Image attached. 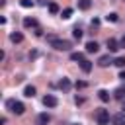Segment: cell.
<instances>
[{
  "mask_svg": "<svg viewBox=\"0 0 125 125\" xmlns=\"http://www.w3.org/2000/svg\"><path fill=\"white\" fill-rule=\"evenodd\" d=\"M119 78H121V80H125V70H121V72H119Z\"/></svg>",
  "mask_w": 125,
  "mask_h": 125,
  "instance_id": "obj_29",
  "label": "cell"
},
{
  "mask_svg": "<svg viewBox=\"0 0 125 125\" xmlns=\"http://www.w3.org/2000/svg\"><path fill=\"white\" fill-rule=\"evenodd\" d=\"M70 16H72V8H64V10L61 12V18H62V20H68Z\"/></svg>",
  "mask_w": 125,
  "mask_h": 125,
  "instance_id": "obj_18",
  "label": "cell"
},
{
  "mask_svg": "<svg viewBox=\"0 0 125 125\" xmlns=\"http://www.w3.org/2000/svg\"><path fill=\"white\" fill-rule=\"evenodd\" d=\"M111 121H113V125H125V113L121 111V113H115L113 117H111Z\"/></svg>",
  "mask_w": 125,
  "mask_h": 125,
  "instance_id": "obj_6",
  "label": "cell"
},
{
  "mask_svg": "<svg viewBox=\"0 0 125 125\" xmlns=\"http://www.w3.org/2000/svg\"><path fill=\"white\" fill-rule=\"evenodd\" d=\"M6 107H8L12 113H16V115H21V113L25 111V105H23L21 102H16V100H8V102H6Z\"/></svg>",
  "mask_w": 125,
  "mask_h": 125,
  "instance_id": "obj_2",
  "label": "cell"
},
{
  "mask_svg": "<svg viewBox=\"0 0 125 125\" xmlns=\"http://www.w3.org/2000/svg\"><path fill=\"white\" fill-rule=\"evenodd\" d=\"M70 125H80V123H70Z\"/></svg>",
  "mask_w": 125,
  "mask_h": 125,
  "instance_id": "obj_32",
  "label": "cell"
},
{
  "mask_svg": "<svg viewBox=\"0 0 125 125\" xmlns=\"http://www.w3.org/2000/svg\"><path fill=\"white\" fill-rule=\"evenodd\" d=\"M51 121V117H49V113H41L39 117H37V125H47Z\"/></svg>",
  "mask_w": 125,
  "mask_h": 125,
  "instance_id": "obj_13",
  "label": "cell"
},
{
  "mask_svg": "<svg viewBox=\"0 0 125 125\" xmlns=\"http://www.w3.org/2000/svg\"><path fill=\"white\" fill-rule=\"evenodd\" d=\"M57 104H59V100H57L53 94H47V96L43 98V105H45V107H55Z\"/></svg>",
  "mask_w": 125,
  "mask_h": 125,
  "instance_id": "obj_4",
  "label": "cell"
},
{
  "mask_svg": "<svg viewBox=\"0 0 125 125\" xmlns=\"http://www.w3.org/2000/svg\"><path fill=\"white\" fill-rule=\"evenodd\" d=\"M10 41H12V43H21V41H23V35H21L20 31H14V33H10Z\"/></svg>",
  "mask_w": 125,
  "mask_h": 125,
  "instance_id": "obj_11",
  "label": "cell"
},
{
  "mask_svg": "<svg viewBox=\"0 0 125 125\" xmlns=\"http://www.w3.org/2000/svg\"><path fill=\"white\" fill-rule=\"evenodd\" d=\"M59 88H61L62 92H66V90L70 88V80H68V78H62V80L59 82Z\"/></svg>",
  "mask_w": 125,
  "mask_h": 125,
  "instance_id": "obj_15",
  "label": "cell"
},
{
  "mask_svg": "<svg viewBox=\"0 0 125 125\" xmlns=\"http://www.w3.org/2000/svg\"><path fill=\"white\" fill-rule=\"evenodd\" d=\"M33 4H35L33 0H20V6L21 8H33Z\"/></svg>",
  "mask_w": 125,
  "mask_h": 125,
  "instance_id": "obj_21",
  "label": "cell"
},
{
  "mask_svg": "<svg viewBox=\"0 0 125 125\" xmlns=\"http://www.w3.org/2000/svg\"><path fill=\"white\" fill-rule=\"evenodd\" d=\"M70 61H78V62H82V61H84V55H82V53H70Z\"/></svg>",
  "mask_w": 125,
  "mask_h": 125,
  "instance_id": "obj_19",
  "label": "cell"
},
{
  "mask_svg": "<svg viewBox=\"0 0 125 125\" xmlns=\"http://www.w3.org/2000/svg\"><path fill=\"white\" fill-rule=\"evenodd\" d=\"M113 64L119 66V68H123V66H125V57H117V59L113 61Z\"/></svg>",
  "mask_w": 125,
  "mask_h": 125,
  "instance_id": "obj_22",
  "label": "cell"
},
{
  "mask_svg": "<svg viewBox=\"0 0 125 125\" xmlns=\"http://www.w3.org/2000/svg\"><path fill=\"white\" fill-rule=\"evenodd\" d=\"M113 61H111V57L109 55H102L100 59H98V66H102V68H105V66H109Z\"/></svg>",
  "mask_w": 125,
  "mask_h": 125,
  "instance_id": "obj_5",
  "label": "cell"
},
{
  "mask_svg": "<svg viewBox=\"0 0 125 125\" xmlns=\"http://www.w3.org/2000/svg\"><path fill=\"white\" fill-rule=\"evenodd\" d=\"M23 27H37V20L35 18H23Z\"/></svg>",
  "mask_w": 125,
  "mask_h": 125,
  "instance_id": "obj_10",
  "label": "cell"
},
{
  "mask_svg": "<svg viewBox=\"0 0 125 125\" xmlns=\"http://www.w3.org/2000/svg\"><path fill=\"white\" fill-rule=\"evenodd\" d=\"M47 41H49V45H51L53 49H57V51H70V47H72L70 41L61 39V37H57V35H53V33L47 35Z\"/></svg>",
  "mask_w": 125,
  "mask_h": 125,
  "instance_id": "obj_1",
  "label": "cell"
},
{
  "mask_svg": "<svg viewBox=\"0 0 125 125\" xmlns=\"http://www.w3.org/2000/svg\"><path fill=\"white\" fill-rule=\"evenodd\" d=\"M90 6H92L90 0H78V8L80 10H90Z\"/></svg>",
  "mask_w": 125,
  "mask_h": 125,
  "instance_id": "obj_17",
  "label": "cell"
},
{
  "mask_svg": "<svg viewBox=\"0 0 125 125\" xmlns=\"http://www.w3.org/2000/svg\"><path fill=\"white\" fill-rule=\"evenodd\" d=\"M23 96L25 98H33L35 96V86H25L23 88Z\"/></svg>",
  "mask_w": 125,
  "mask_h": 125,
  "instance_id": "obj_14",
  "label": "cell"
},
{
  "mask_svg": "<svg viewBox=\"0 0 125 125\" xmlns=\"http://www.w3.org/2000/svg\"><path fill=\"white\" fill-rule=\"evenodd\" d=\"M80 68H82V72H84V74H88V72H90V70H92V62H90V61H86V59H84V61H82V62H80Z\"/></svg>",
  "mask_w": 125,
  "mask_h": 125,
  "instance_id": "obj_12",
  "label": "cell"
},
{
  "mask_svg": "<svg viewBox=\"0 0 125 125\" xmlns=\"http://www.w3.org/2000/svg\"><path fill=\"white\" fill-rule=\"evenodd\" d=\"M98 98H100L102 102H109V92H107V90H100V92H98Z\"/></svg>",
  "mask_w": 125,
  "mask_h": 125,
  "instance_id": "obj_16",
  "label": "cell"
},
{
  "mask_svg": "<svg viewBox=\"0 0 125 125\" xmlns=\"http://www.w3.org/2000/svg\"><path fill=\"white\" fill-rule=\"evenodd\" d=\"M76 88H80V90L86 88V82H84V80H78V82H76Z\"/></svg>",
  "mask_w": 125,
  "mask_h": 125,
  "instance_id": "obj_25",
  "label": "cell"
},
{
  "mask_svg": "<svg viewBox=\"0 0 125 125\" xmlns=\"http://www.w3.org/2000/svg\"><path fill=\"white\" fill-rule=\"evenodd\" d=\"M113 98H115V100H119V102H123V100H125V86H119V88H115V92H113Z\"/></svg>",
  "mask_w": 125,
  "mask_h": 125,
  "instance_id": "obj_7",
  "label": "cell"
},
{
  "mask_svg": "<svg viewBox=\"0 0 125 125\" xmlns=\"http://www.w3.org/2000/svg\"><path fill=\"white\" fill-rule=\"evenodd\" d=\"M37 4H39V6H49V4H47V0H37Z\"/></svg>",
  "mask_w": 125,
  "mask_h": 125,
  "instance_id": "obj_28",
  "label": "cell"
},
{
  "mask_svg": "<svg viewBox=\"0 0 125 125\" xmlns=\"http://www.w3.org/2000/svg\"><path fill=\"white\" fill-rule=\"evenodd\" d=\"M105 20H107V21H113V23H115V21L119 20V16H117L115 12H111V14H107V16H105Z\"/></svg>",
  "mask_w": 125,
  "mask_h": 125,
  "instance_id": "obj_23",
  "label": "cell"
},
{
  "mask_svg": "<svg viewBox=\"0 0 125 125\" xmlns=\"http://www.w3.org/2000/svg\"><path fill=\"white\" fill-rule=\"evenodd\" d=\"M123 109H125V100H123Z\"/></svg>",
  "mask_w": 125,
  "mask_h": 125,
  "instance_id": "obj_31",
  "label": "cell"
},
{
  "mask_svg": "<svg viewBox=\"0 0 125 125\" xmlns=\"http://www.w3.org/2000/svg\"><path fill=\"white\" fill-rule=\"evenodd\" d=\"M121 47H125V35H123V39H121V43H119Z\"/></svg>",
  "mask_w": 125,
  "mask_h": 125,
  "instance_id": "obj_30",
  "label": "cell"
},
{
  "mask_svg": "<svg viewBox=\"0 0 125 125\" xmlns=\"http://www.w3.org/2000/svg\"><path fill=\"white\" fill-rule=\"evenodd\" d=\"M74 102H76V104L80 105V104H84V98H80V96H76V98H74Z\"/></svg>",
  "mask_w": 125,
  "mask_h": 125,
  "instance_id": "obj_26",
  "label": "cell"
},
{
  "mask_svg": "<svg viewBox=\"0 0 125 125\" xmlns=\"http://www.w3.org/2000/svg\"><path fill=\"white\" fill-rule=\"evenodd\" d=\"M105 45H107V51H109V53H115V51L121 47V45H119L115 39H107V43H105Z\"/></svg>",
  "mask_w": 125,
  "mask_h": 125,
  "instance_id": "obj_8",
  "label": "cell"
},
{
  "mask_svg": "<svg viewBox=\"0 0 125 125\" xmlns=\"http://www.w3.org/2000/svg\"><path fill=\"white\" fill-rule=\"evenodd\" d=\"M98 49H100V45L96 41H88L86 43V53H98Z\"/></svg>",
  "mask_w": 125,
  "mask_h": 125,
  "instance_id": "obj_9",
  "label": "cell"
},
{
  "mask_svg": "<svg viewBox=\"0 0 125 125\" xmlns=\"http://www.w3.org/2000/svg\"><path fill=\"white\" fill-rule=\"evenodd\" d=\"M96 121H98V125H107L109 123V111L104 107L96 109Z\"/></svg>",
  "mask_w": 125,
  "mask_h": 125,
  "instance_id": "obj_3",
  "label": "cell"
},
{
  "mask_svg": "<svg viewBox=\"0 0 125 125\" xmlns=\"http://www.w3.org/2000/svg\"><path fill=\"white\" fill-rule=\"evenodd\" d=\"M49 12H51V14H59V6H57L55 2H49Z\"/></svg>",
  "mask_w": 125,
  "mask_h": 125,
  "instance_id": "obj_24",
  "label": "cell"
},
{
  "mask_svg": "<svg viewBox=\"0 0 125 125\" xmlns=\"http://www.w3.org/2000/svg\"><path fill=\"white\" fill-rule=\"evenodd\" d=\"M72 35H74V39H78V41H80V39H82V29L76 25V27L72 29Z\"/></svg>",
  "mask_w": 125,
  "mask_h": 125,
  "instance_id": "obj_20",
  "label": "cell"
},
{
  "mask_svg": "<svg viewBox=\"0 0 125 125\" xmlns=\"http://www.w3.org/2000/svg\"><path fill=\"white\" fill-rule=\"evenodd\" d=\"M35 35H37V37H41V27H39V25L35 27Z\"/></svg>",
  "mask_w": 125,
  "mask_h": 125,
  "instance_id": "obj_27",
  "label": "cell"
}]
</instances>
